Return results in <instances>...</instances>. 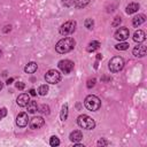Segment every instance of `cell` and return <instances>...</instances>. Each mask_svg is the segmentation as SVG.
<instances>
[{
  "mask_svg": "<svg viewBox=\"0 0 147 147\" xmlns=\"http://www.w3.org/2000/svg\"><path fill=\"white\" fill-rule=\"evenodd\" d=\"M29 123V117H28V114L26 113H20L16 117V124L17 126L20 127H24L26 126Z\"/></svg>",
  "mask_w": 147,
  "mask_h": 147,
  "instance_id": "cell-10",
  "label": "cell"
},
{
  "mask_svg": "<svg viewBox=\"0 0 147 147\" xmlns=\"http://www.w3.org/2000/svg\"><path fill=\"white\" fill-rule=\"evenodd\" d=\"M84 25H85V28H87L88 30H91V29H93L94 21H93L92 18H86V20H85V22H84Z\"/></svg>",
  "mask_w": 147,
  "mask_h": 147,
  "instance_id": "cell-25",
  "label": "cell"
},
{
  "mask_svg": "<svg viewBox=\"0 0 147 147\" xmlns=\"http://www.w3.org/2000/svg\"><path fill=\"white\" fill-rule=\"evenodd\" d=\"M145 21H146L145 15H142V14L137 15V16H134L133 20H132V25L136 26V28H138L139 25H141L142 23H145Z\"/></svg>",
  "mask_w": 147,
  "mask_h": 147,
  "instance_id": "cell-16",
  "label": "cell"
},
{
  "mask_svg": "<svg viewBox=\"0 0 147 147\" xmlns=\"http://www.w3.org/2000/svg\"><path fill=\"white\" fill-rule=\"evenodd\" d=\"M47 93H48V86H47L46 84H42V85H40V86L38 87V94H39V95L44 96V95H46Z\"/></svg>",
  "mask_w": 147,
  "mask_h": 147,
  "instance_id": "cell-22",
  "label": "cell"
},
{
  "mask_svg": "<svg viewBox=\"0 0 147 147\" xmlns=\"http://www.w3.org/2000/svg\"><path fill=\"white\" fill-rule=\"evenodd\" d=\"M67 117H68V105L64 103L62 106V109H61V113H60V118H61V121L64 122L67 119Z\"/></svg>",
  "mask_w": 147,
  "mask_h": 147,
  "instance_id": "cell-20",
  "label": "cell"
},
{
  "mask_svg": "<svg viewBox=\"0 0 147 147\" xmlns=\"http://www.w3.org/2000/svg\"><path fill=\"white\" fill-rule=\"evenodd\" d=\"M69 139H70V141H72L74 144H75V142H79V141L83 139V133H82L79 130H75V131H72V132L70 133Z\"/></svg>",
  "mask_w": 147,
  "mask_h": 147,
  "instance_id": "cell-13",
  "label": "cell"
},
{
  "mask_svg": "<svg viewBox=\"0 0 147 147\" xmlns=\"http://www.w3.org/2000/svg\"><path fill=\"white\" fill-rule=\"evenodd\" d=\"M24 87H25V84L24 83H22V82H17L16 83V88L17 90H21L22 91V90H24Z\"/></svg>",
  "mask_w": 147,
  "mask_h": 147,
  "instance_id": "cell-32",
  "label": "cell"
},
{
  "mask_svg": "<svg viewBox=\"0 0 147 147\" xmlns=\"http://www.w3.org/2000/svg\"><path fill=\"white\" fill-rule=\"evenodd\" d=\"M138 9H139V3H137V2H131V3H129V5L125 7V13L129 14V15H131V14L138 11Z\"/></svg>",
  "mask_w": 147,
  "mask_h": 147,
  "instance_id": "cell-15",
  "label": "cell"
},
{
  "mask_svg": "<svg viewBox=\"0 0 147 147\" xmlns=\"http://www.w3.org/2000/svg\"><path fill=\"white\" fill-rule=\"evenodd\" d=\"M147 53V48L144 44H138L134 48H133V55L137 56V57H144Z\"/></svg>",
  "mask_w": 147,
  "mask_h": 147,
  "instance_id": "cell-11",
  "label": "cell"
},
{
  "mask_svg": "<svg viewBox=\"0 0 147 147\" xmlns=\"http://www.w3.org/2000/svg\"><path fill=\"white\" fill-rule=\"evenodd\" d=\"M38 111L42 113V114H49V107L47 105H41L38 106Z\"/></svg>",
  "mask_w": 147,
  "mask_h": 147,
  "instance_id": "cell-26",
  "label": "cell"
},
{
  "mask_svg": "<svg viewBox=\"0 0 147 147\" xmlns=\"http://www.w3.org/2000/svg\"><path fill=\"white\" fill-rule=\"evenodd\" d=\"M123 67H124V60L121 56H114L113 59H110L109 64H108L110 72H114V74L121 71L123 69Z\"/></svg>",
  "mask_w": 147,
  "mask_h": 147,
  "instance_id": "cell-4",
  "label": "cell"
},
{
  "mask_svg": "<svg viewBox=\"0 0 147 147\" xmlns=\"http://www.w3.org/2000/svg\"><path fill=\"white\" fill-rule=\"evenodd\" d=\"M129 44L127 42H124V41H122V42H119V44H117V45H115V48L117 49V51H125V49H127L129 48Z\"/></svg>",
  "mask_w": 147,
  "mask_h": 147,
  "instance_id": "cell-23",
  "label": "cell"
},
{
  "mask_svg": "<svg viewBox=\"0 0 147 147\" xmlns=\"http://www.w3.org/2000/svg\"><path fill=\"white\" fill-rule=\"evenodd\" d=\"M26 110L30 114H34L36 111H38V105L36 101H29V103L26 105Z\"/></svg>",
  "mask_w": 147,
  "mask_h": 147,
  "instance_id": "cell-19",
  "label": "cell"
},
{
  "mask_svg": "<svg viewBox=\"0 0 147 147\" xmlns=\"http://www.w3.org/2000/svg\"><path fill=\"white\" fill-rule=\"evenodd\" d=\"M29 124H30V127H31L32 130H38V129H40V127L44 126L45 119H44L41 116H34V117H32V118L30 119Z\"/></svg>",
  "mask_w": 147,
  "mask_h": 147,
  "instance_id": "cell-9",
  "label": "cell"
},
{
  "mask_svg": "<svg viewBox=\"0 0 147 147\" xmlns=\"http://www.w3.org/2000/svg\"><path fill=\"white\" fill-rule=\"evenodd\" d=\"M129 36H130V31H129L127 28H119V29L116 30V32L114 34V38L116 40L124 41V40H126L129 38Z\"/></svg>",
  "mask_w": 147,
  "mask_h": 147,
  "instance_id": "cell-8",
  "label": "cell"
},
{
  "mask_svg": "<svg viewBox=\"0 0 147 147\" xmlns=\"http://www.w3.org/2000/svg\"><path fill=\"white\" fill-rule=\"evenodd\" d=\"M84 106L91 110V111H96L100 109L101 107V100L96 96V95H87L84 100Z\"/></svg>",
  "mask_w": 147,
  "mask_h": 147,
  "instance_id": "cell-2",
  "label": "cell"
},
{
  "mask_svg": "<svg viewBox=\"0 0 147 147\" xmlns=\"http://www.w3.org/2000/svg\"><path fill=\"white\" fill-rule=\"evenodd\" d=\"M76 25H77L76 21H67L65 23H63V24L61 25V28H60V33H61L62 36H64V37H65V36H69V34H71V33L75 32Z\"/></svg>",
  "mask_w": 147,
  "mask_h": 147,
  "instance_id": "cell-5",
  "label": "cell"
},
{
  "mask_svg": "<svg viewBox=\"0 0 147 147\" xmlns=\"http://www.w3.org/2000/svg\"><path fill=\"white\" fill-rule=\"evenodd\" d=\"M145 39H146V34H145V32L142 31V30H137L136 32H134V34H133V40L136 41V42H142V41H145Z\"/></svg>",
  "mask_w": 147,
  "mask_h": 147,
  "instance_id": "cell-14",
  "label": "cell"
},
{
  "mask_svg": "<svg viewBox=\"0 0 147 147\" xmlns=\"http://www.w3.org/2000/svg\"><path fill=\"white\" fill-rule=\"evenodd\" d=\"M75 45H76V41H75L74 38L65 37V38L57 41V44L55 45V51L60 54H64V53H68V52L72 51L75 48Z\"/></svg>",
  "mask_w": 147,
  "mask_h": 147,
  "instance_id": "cell-1",
  "label": "cell"
},
{
  "mask_svg": "<svg viewBox=\"0 0 147 147\" xmlns=\"http://www.w3.org/2000/svg\"><path fill=\"white\" fill-rule=\"evenodd\" d=\"M99 48H100V42L96 41V40H93V41H91V42L87 45L86 51L90 52V53H92V52H95V51L99 49Z\"/></svg>",
  "mask_w": 147,
  "mask_h": 147,
  "instance_id": "cell-18",
  "label": "cell"
},
{
  "mask_svg": "<svg viewBox=\"0 0 147 147\" xmlns=\"http://www.w3.org/2000/svg\"><path fill=\"white\" fill-rule=\"evenodd\" d=\"M29 101H30V94L29 93H21L16 99V102L20 107H26Z\"/></svg>",
  "mask_w": 147,
  "mask_h": 147,
  "instance_id": "cell-12",
  "label": "cell"
},
{
  "mask_svg": "<svg viewBox=\"0 0 147 147\" xmlns=\"http://www.w3.org/2000/svg\"><path fill=\"white\" fill-rule=\"evenodd\" d=\"M109 142L107 141V140H105L103 138H101V139H99L98 140V146H107Z\"/></svg>",
  "mask_w": 147,
  "mask_h": 147,
  "instance_id": "cell-31",
  "label": "cell"
},
{
  "mask_svg": "<svg viewBox=\"0 0 147 147\" xmlns=\"http://www.w3.org/2000/svg\"><path fill=\"white\" fill-rule=\"evenodd\" d=\"M49 145H51L52 147H56V146H59V145H60V139H59L57 137H55V136L51 137V139H49Z\"/></svg>",
  "mask_w": 147,
  "mask_h": 147,
  "instance_id": "cell-24",
  "label": "cell"
},
{
  "mask_svg": "<svg viewBox=\"0 0 147 147\" xmlns=\"http://www.w3.org/2000/svg\"><path fill=\"white\" fill-rule=\"evenodd\" d=\"M1 88H2V83L0 82V90H1Z\"/></svg>",
  "mask_w": 147,
  "mask_h": 147,
  "instance_id": "cell-36",
  "label": "cell"
},
{
  "mask_svg": "<svg viewBox=\"0 0 147 147\" xmlns=\"http://www.w3.org/2000/svg\"><path fill=\"white\" fill-rule=\"evenodd\" d=\"M74 62L70 61V60H61L59 63H57V67L59 69L63 72V74H70L72 70H74Z\"/></svg>",
  "mask_w": 147,
  "mask_h": 147,
  "instance_id": "cell-7",
  "label": "cell"
},
{
  "mask_svg": "<svg viewBox=\"0 0 147 147\" xmlns=\"http://www.w3.org/2000/svg\"><path fill=\"white\" fill-rule=\"evenodd\" d=\"M88 3H90V0H75V2H74L75 7L76 8H79V9L86 7Z\"/></svg>",
  "mask_w": 147,
  "mask_h": 147,
  "instance_id": "cell-21",
  "label": "cell"
},
{
  "mask_svg": "<svg viewBox=\"0 0 147 147\" xmlns=\"http://www.w3.org/2000/svg\"><path fill=\"white\" fill-rule=\"evenodd\" d=\"M61 1H62V3H63L65 7H70V6H72L74 2H75V0H61Z\"/></svg>",
  "mask_w": 147,
  "mask_h": 147,
  "instance_id": "cell-30",
  "label": "cell"
},
{
  "mask_svg": "<svg viewBox=\"0 0 147 147\" xmlns=\"http://www.w3.org/2000/svg\"><path fill=\"white\" fill-rule=\"evenodd\" d=\"M7 116V109L3 107V108H0V119L5 118Z\"/></svg>",
  "mask_w": 147,
  "mask_h": 147,
  "instance_id": "cell-29",
  "label": "cell"
},
{
  "mask_svg": "<svg viewBox=\"0 0 147 147\" xmlns=\"http://www.w3.org/2000/svg\"><path fill=\"white\" fill-rule=\"evenodd\" d=\"M95 78H91V79H88L87 80V84H86V86H87V88H92L94 85H95Z\"/></svg>",
  "mask_w": 147,
  "mask_h": 147,
  "instance_id": "cell-27",
  "label": "cell"
},
{
  "mask_svg": "<svg viewBox=\"0 0 147 147\" xmlns=\"http://www.w3.org/2000/svg\"><path fill=\"white\" fill-rule=\"evenodd\" d=\"M61 74L55 70V69H51L46 72L45 75V80L48 83V84H57L60 80H61Z\"/></svg>",
  "mask_w": 147,
  "mask_h": 147,
  "instance_id": "cell-6",
  "label": "cell"
},
{
  "mask_svg": "<svg viewBox=\"0 0 147 147\" xmlns=\"http://www.w3.org/2000/svg\"><path fill=\"white\" fill-rule=\"evenodd\" d=\"M29 94H30V95H32V96H34V95H36L37 93H36V91H34L33 88H31V90L29 91Z\"/></svg>",
  "mask_w": 147,
  "mask_h": 147,
  "instance_id": "cell-33",
  "label": "cell"
},
{
  "mask_svg": "<svg viewBox=\"0 0 147 147\" xmlns=\"http://www.w3.org/2000/svg\"><path fill=\"white\" fill-rule=\"evenodd\" d=\"M13 80H14V78H9V79L7 80V83H6V84H7V85H9V84H11V82H13Z\"/></svg>",
  "mask_w": 147,
  "mask_h": 147,
  "instance_id": "cell-35",
  "label": "cell"
},
{
  "mask_svg": "<svg viewBox=\"0 0 147 147\" xmlns=\"http://www.w3.org/2000/svg\"><path fill=\"white\" fill-rule=\"evenodd\" d=\"M77 124L78 126L85 129V130H93L95 126V122L92 117H90L88 115H79L77 118Z\"/></svg>",
  "mask_w": 147,
  "mask_h": 147,
  "instance_id": "cell-3",
  "label": "cell"
},
{
  "mask_svg": "<svg viewBox=\"0 0 147 147\" xmlns=\"http://www.w3.org/2000/svg\"><path fill=\"white\" fill-rule=\"evenodd\" d=\"M121 22H122V18H121L119 16H116L115 20H114V22L111 23V25H113V26H118V25L121 24Z\"/></svg>",
  "mask_w": 147,
  "mask_h": 147,
  "instance_id": "cell-28",
  "label": "cell"
},
{
  "mask_svg": "<svg viewBox=\"0 0 147 147\" xmlns=\"http://www.w3.org/2000/svg\"><path fill=\"white\" fill-rule=\"evenodd\" d=\"M75 147H84V145H82L79 142H75Z\"/></svg>",
  "mask_w": 147,
  "mask_h": 147,
  "instance_id": "cell-34",
  "label": "cell"
},
{
  "mask_svg": "<svg viewBox=\"0 0 147 147\" xmlns=\"http://www.w3.org/2000/svg\"><path fill=\"white\" fill-rule=\"evenodd\" d=\"M1 54H2V52H1V51H0V56H1Z\"/></svg>",
  "mask_w": 147,
  "mask_h": 147,
  "instance_id": "cell-37",
  "label": "cell"
},
{
  "mask_svg": "<svg viewBox=\"0 0 147 147\" xmlns=\"http://www.w3.org/2000/svg\"><path fill=\"white\" fill-rule=\"evenodd\" d=\"M37 69H38V64H37L36 62H29V63L24 67V71H25L26 74H33V72L37 71Z\"/></svg>",
  "mask_w": 147,
  "mask_h": 147,
  "instance_id": "cell-17",
  "label": "cell"
}]
</instances>
